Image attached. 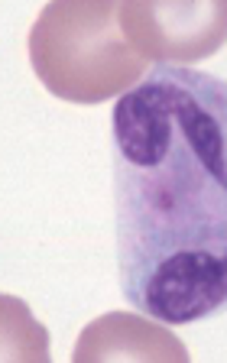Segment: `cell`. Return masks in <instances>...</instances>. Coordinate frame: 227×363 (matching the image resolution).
I'll use <instances>...</instances> for the list:
<instances>
[{"instance_id":"1","label":"cell","mask_w":227,"mask_h":363,"mask_svg":"<svg viewBox=\"0 0 227 363\" xmlns=\"http://www.w3.org/2000/svg\"><path fill=\"white\" fill-rule=\"evenodd\" d=\"M117 279L133 311H227V78L153 65L111 113Z\"/></svg>"},{"instance_id":"4","label":"cell","mask_w":227,"mask_h":363,"mask_svg":"<svg viewBox=\"0 0 227 363\" xmlns=\"http://www.w3.org/2000/svg\"><path fill=\"white\" fill-rule=\"evenodd\" d=\"M189 360V350L179 340L156 325V318L146 315H123L114 311L98 321H91L82 331L72 360Z\"/></svg>"},{"instance_id":"2","label":"cell","mask_w":227,"mask_h":363,"mask_svg":"<svg viewBox=\"0 0 227 363\" xmlns=\"http://www.w3.org/2000/svg\"><path fill=\"white\" fill-rule=\"evenodd\" d=\"M30 62L43 88L68 104L121 98L150 72L130 45L114 0H59L39 10L30 30Z\"/></svg>"},{"instance_id":"3","label":"cell","mask_w":227,"mask_h":363,"mask_svg":"<svg viewBox=\"0 0 227 363\" xmlns=\"http://www.w3.org/2000/svg\"><path fill=\"white\" fill-rule=\"evenodd\" d=\"M121 26L150 65H189L227 43V0L204 4H121Z\"/></svg>"}]
</instances>
